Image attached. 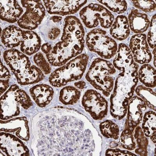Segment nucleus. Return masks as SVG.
I'll use <instances>...</instances> for the list:
<instances>
[{"label":"nucleus","mask_w":156,"mask_h":156,"mask_svg":"<svg viewBox=\"0 0 156 156\" xmlns=\"http://www.w3.org/2000/svg\"><path fill=\"white\" fill-rule=\"evenodd\" d=\"M17 85L11 86L1 97V119L6 120L17 116L20 114V104L15 90Z\"/></svg>","instance_id":"nucleus-14"},{"label":"nucleus","mask_w":156,"mask_h":156,"mask_svg":"<svg viewBox=\"0 0 156 156\" xmlns=\"http://www.w3.org/2000/svg\"><path fill=\"white\" fill-rule=\"evenodd\" d=\"M88 60L87 54H80L55 69L49 77L50 84L54 87H61L69 82L79 80L85 72Z\"/></svg>","instance_id":"nucleus-5"},{"label":"nucleus","mask_w":156,"mask_h":156,"mask_svg":"<svg viewBox=\"0 0 156 156\" xmlns=\"http://www.w3.org/2000/svg\"><path fill=\"white\" fill-rule=\"evenodd\" d=\"M150 29L147 33V41L149 46L152 48H155L156 45V16L152 18L150 23Z\"/></svg>","instance_id":"nucleus-33"},{"label":"nucleus","mask_w":156,"mask_h":156,"mask_svg":"<svg viewBox=\"0 0 156 156\" xmlns=\"http://www.w3.org/2000/svg\"><path fill=\"white\" fill-rule=\"evenodd\" d=\"M129 47L133 59L136 63L145 64L151 61L152 55L145 34L142 33L132 36Z\"/></svg>","instance_id":"nucleus-10"},{"label":"nucleus","mask_w":156,"mask_h":156,"mask_svg":"<svg viewBox=\"0 0 156 156\" xmlns=\"http://www.w3.org/2000/svg\"><path fill=\"white\" fill-rule=\"evenodd\" d=\"M44 2L50 14L65 16L76 13L87 1H44Z\"/></svg>","instance_id":"nucleus-11"},{"label":"nucleus","mask_w":156,"mask_h":156,"mask_svg":"<svg viewBox=\"0 0 156 156\" xmlns=\"http://www.w3.org/2000/svg\"><path fill=\"white\" fill-rule=\"evenodd\" d=\"M98 2L105 5L110 10L118 14L124 13L127 8L126 1H100Z\"/></svg>","instance_id":"nucleus-29"},{"label":"nucleus","mask_w":156,"mask_h":156,"mask_svg":"<svg viewBox=\"0 0 156 156\" xmlns=\"http://www.w3.org/2000/svg\"><path fill=\"white\" fill-rule=\"evenodd\" d=\"M86 42L90 51L96 53L104 59L112 58L118 51L116 42L102 29L90 30L86 37Z\"/></svg>","instance_id":"nucleus-6"},{"label":"nucleus","mask_w":156,"mask_h":156,"mask_svg":"<svg viewBox=\"0 0 156 156\" xmlns=\"http://www.w3.org/2000/svg\"><path fill=\"white\" fill-rule=\"evenodd\" d=\"M62 18L61 16H53L51 18V20H52L54 23H58L62 20Z\"/></svg>","instance_id":"nucleus-40"},{"label":"nucleus","mask_w":156,"mask_h":156,"mask_svg":"<svg viewBox=\"0 0 156 156\" xmlns=\"http://www.w3.org/2000/svg\"><path fill=\"white\" fill-rule=\"evenodd\" d=\"M1 153L4 155H29V149L18 138L9 133L1 132Z\"/></svg>","instance_id":"nucleus-12"},{"label":"nucleus","mask_w":156,"mask_h":156,"mask_svg":"<svg viewBox=\"0 0 156 156\" xmlns=\"http://www.w3.org/2000/svg\"><path fill=\"white\" fill-rule=\"evenodd\" d=\"M74 85L76 88L83 90L86 87V83L83 81H79L75 83Z\"/></svg>","instance_id":"nucleus-39"},{"label":"nucleus","mask_w":156,"mask_h":156,"mask_svg":"<svg viewBox=\"0 0 156 156\" xmlns=\"http://www.w3.org/2000/svg\"><path fill=\"white\" fill-rule=\"evenodd\" d=\"M135 129L134 136L138 147L135 150V152L140 156H146L147 153L148 140L140 126H137Z\"/></svg>","instance_id":"nucleus-26"},{"label":"nucleus","mask_w":156,"mask_h":156,"mask_svg":"<svg viewBox=\"0 0 156 156\" xmlns=\"http://www.w3.org/2000/svg\"><path fill=\"white\" fill-rule=\"evenodd\" d=\"M135 8L145 12H154L156 9V2L153 1H131Z\"/></svg>","instance_id":"nucleus-31"},{"label":"nucleus","mask_w":156,"mask_h":156,"mask_svg":"<svg viewBox=\"0 0 156 156\" xmlns=\"http://www.w3.org/2000/svg\"><path fill=\"white\" fill-rule=\"evenodd\" d=\"M115 69L109 61L100 58H96L86 75V80L94 88L108 97L115 85L114 75L116 72Z\"/></svg>","instance_id":"nucleus-4"},{"label":"nucleus","mask_w":156,"mask_h":156,"mask_svg":"<svg viewBox=\"0 0 156 156\" xmlns=\"http://www.w3.org/2000/svg\"><path fill=\"white\" fill-rule=\"evenodd\" d=\"M30 93L35 102L41 107H45L49 104L54 94L52 88L45 84L33 86L30 89Z\"/></svg>","instance_id":"nucleus-17"},{"label":"nucleus","mask_w":156,"mask_h":156,"mask_svg":"<svg viewBox=\"0 0 156 156\" xmlns=\"http://www.w3.org/2000/svg\"><path fill=\"white\" fill-rule=\"evenodd\" d=\"M1 122V131L12 132L22 140H27L29 137L28 122L25 118L20 117Z\"/></svg>","instance_id":"nucleus-15"},{"label":"nucleus","mask_w":156,"mask_h":156,"mask_svg":"<svg viewBox=\"0 0 156 156\" xmlns=\"http://www.w3.org/2000/svg\"><path fill=\"white\" fill-rule=\"evenodd\" d=\"M106 155L111 156H133V154L127 151L121 150L119 149H108L106 151Z\"/></svg>","instance_id":"nucleus-34"},{"label":"nucleus","mask_w":156,"mask_h":156,"mask_svg":"<svg viewBox=\"0 0 156 156\" xmlns=\"http://www.w3.org/2000/svg\"><path fill=\"white\" fill-rule=\"evenodd\" d=\"M17 88L16 93L19 104L24 109H28L33 105L30 98L24 90L20 88L18 86Z\"/></svg>","instance_id":"nucleus-32"},{"label":"nucleus","mask_w":156,"mask_h":156,"mask_svg":"<svg viewBox=\"0 0 156 156\" xmlns=\"http://www.w3.org/2000/svg\"><path fill=\"white\" fill-rule=\"evenodd\" d=\"M129 28L136 34H142L147 30L150 25V20L146 14L139 12L137 9H132L129 16Z\"/></svg>","instance_id":"nucleus-19"},{"label":"nucleus","mask_w":156,"mask_h":156,"mask_svg":"<svg viewBox=\"0 0 156 156\" xmlns=\"http://www.w3.org/2000/svg\"><path fill=\"white\" fill-rule=\"evenodd\" d=\"M23 30L15 26H10L3 30L1 41L7 48H14L20 45Z\"/></svg>","instance_id":"nucleus-20"},{"label":"nucleus","mask_w":156,"mask_h":156,"mask_svg":"<svg viewBox=\"0 0 156 156\" xmlns=\"http://www.w3.org/2000/svg\"><path fill=\"white\" fill-rule=\"evenodd\" d=\"M133 132L125 128L121 134L120 143L124 148L133 150L136 148V144L134 141Z\"/></svg>","instance_id":"nucleus-28"},{"label":"nucleus","mask_w":156,"mask_h":156,"mask_svg":"<svg viewBox=\"0 0 156 156\" xmlns=\"http://www.w3.org/2000/svg\"><path fill=\"white\" fill-rule=\"evenodd\" d=\"M113 64L121 73L115 80L111 97V113L114 118L122 119L126 115L128 104L138 82L139 65L134 62L126 44H120Z\"/></svg>","instance_id":"nucleus-1"},{"label":"nucleus","mask_w":156,"mask_h":156,"mask_svg":"<svg viewBox=\"0 0 156 156\" xmlns=\"http://www.w3.org/2000/svg\"><path fill=\"white\" fill-rule=\"evenodd\" d=\"M136 92L144 101L146 106L156 111V93L154 90L150 88L139 85L136 88Z\"/></svg>","instance_id":"nucleus-25"},{"label":"nucleus","mask_w":156,"mask_h":156,"mask_svg":"<svg viewBox=\"0 0 156 156\" xmlns=\"http://www.w3.org/2000/svg\"><path fill=\"white\" fill-rule=\"evenodd\" d=\"M52 47L51 44L49 43H46L43 44L41 47V50L46 55H47L51 52L52 50Z\"/></svg>","instance_id":"nucleus-38"},{"label":"nucleus","mask_w":156,"mask_h":156,"mask_svg":"<svg viewBox=\"0 0 156 156\" xmlns=\"http://www.w3.org/2000/svg\"><path fill=\"white\" fill-rule=\"evenodd\" d=\"M79 15L83 24L89 29L97 27L99 23L104 28H109L115 19L108 9L98 4H89L81 10Z\"/></svg>","instance_id":"nucleus-7"},{"label":"nucleus","mask_w":156,"mask_h":156,"mask_svg":"<svg viewBox=\"0 0 156 156\" xmlns=\"http://www.w3.org/2000/svg\"><path fill=\"white\" fill-rule=\"evenodd\" d=\"M23 39L21 43V51L26 55L36 53L41 47V40L38 35L31 30H23Z\"/></svg>","instance_id":"nucleus-18"},{"label":"nucleus","mask_w":156,"mask_h":156,"mask_svg":"<svg viewBox=\"0 0 156 156\" xmlns=\"http://www.w3.org/2000/svg\"><path fill=\"white\" fill-rule=\"evenodd\" d=\"M61 33L60 29L58 27L52 28L48 33V37L50 40H55L58 37Z\"/></svg>","instance_id":"nucleus-35"},{"label":"nucleus","mask_w":156,"mask_h":156,"mask_svg":"<svg viewBox=\"0 0 156 156\" xmlns=\"http://www.w3.org/2000/svg\"><path fill=\"white\" fill-rule=\"evenodd\" d=\"M3 58L20 84H34L44 79V73L41 69L32 65L28 57L22 51L10 49L4 52Z\"/></svg>","instance_id":"nucleus-3"},{"label":"nucleus","mask_w":156,"mask_h":156,"mask_svg":"<svg viewBox=\"0 0 156 156\" xmlns=\"http://www.w3.org/2000/svg\"><path fill=\"white\" fill-rule=\"evenodd\" d=\"M84 29L80 20L74 16L66 17L61 41L46 55L48 62L52 66H61L81 53L84 47Z\"/></svg>","instance_id":"nucleus-2"},{"label":"nucleus","mask_w":156,"mask_h":156,"mask_svg":"<svg viewBox=\"0 0 156 156\" xmlns=\"http://www.w3.org/2000/svg\"><path fill=\"white\" fill-rule=\"evenodd\" d=\"M110 29V34L114 38L122 41L127 38L130 34V29L127 18L119 15L114 21Z\"/></svg>","instance_id":"nucleus-21"},{"label":"nucleus","mask_w":156,"mask_h":156,"mask_svg":"<svg viewBox=\"0 0 156 156\" xmlns=\"http://www.w3.org/2000/svg\"><path fill=\"white\" fill-rule=\"evenodd\" d=\"M80 95V92L76 87L68 86L61 90L59 100L64 105H72L77 102Z\"/></svg>","instance_id":"nucleus-24"},{"label":"nucleus","mask_w":156,"mask_h":156,"mask_svg":"<svg viewBox=\"0 0 156 156\" xmlns=\"http://www.w3.org/2000/svg\"><path fill=\"white\" fill-rule=\"evenodd\" d=\"M145 103L140 98L135 96L129 100L128 104L127 116L125 128L133 131L141 122L143 112L146 109Z\"/></svg>","instance_id":"nucleus-13"},{"label":"nucleus","mask_w":156,"mask_h":156,"mask_svg":"<svg viewBox=\"0 0 156 156\" xmlns=\"http://www.w3.org/2000/svg\"><path fill=\"white\" fill-rule=\"evenodd\" d=\"M82 105L93 119L101 120L107 115L108 104L105 98L93 90H87L82 99Z\"/></svg>","instance_id":"nucleus-9"},{"label":"nucleus","mask_w":156,"mask_h":156,"mask_svg":"<svg viewBox=\"0 0 156 156\" xmlns=\"http://www.w3.org/2000/svg\"><path fill=\"white\" fill-rule=\"evenodd\" d=\"M155 112L149 111L146 112L143 118L142 129L146 137H150L152 141L156 143Z\"/></svg>","instance_id":"nucleus-23"},{"label":"nucleus","mask_w":156,"mask_h":156,"mask_svg":"<svg viewBox=\"0 0 156 156\" xmlns=\"http://www.w3.org/2000/svg\"><path fill=\"white\" fill-rule=\"evenodd\" d=\"M155 48H154V51H153V54H154V66H156V58H155Z\"/></svg>","instance_id":"nucleus-41"},{"label":"nucleus","mask_w":156,"mask_h":156,"mask_svg":"<svg viewBox=\"0 0 156 156\" xmlns=\"http://www.w3.org/2000/svg\"><path fill=\"white\" fill-rule=\"evenodd\" d=\"M11 77L10 73L8 68L2 64L1 63V79H8Z\"/></svg>","instance_id":"nucleus-36"},{"label":"nucleus","mask_w":156,"mask_h":156,"mask_svg":"<svg viewBox=\"0 0 156 156\" xmlns=\"http://www.w3.org/2000/svg\"><path fill=\"white\" fill-rule=\"evenodd\" d=\"M1 19L10 23L18 22L23 12L22 7L16 1H1Z\"/></svg>","instance_id":"nucleus-16"},{"label":"nucleus","mask_w":156,"mask_h":156,"mask_svg":"<svg viewBox=\"0 0 156 156\" xmlns=\"http://www.w3.org/2000/svg\"><path fill=\"white\" fill-rule=\"evenodd\" d=\"M22 5L26 11L17 22L22 29L33 30L41 23L45 15V9L41 1H22Z\"/></svg>","instance_id":"nucleus-8"},{"label":"nucleus","mask_w":156,"mask_h":156,"mask_svg":"<svg viewBox=\"0 0 156 156\" xmlns=\"http://www.w3.org/2000/svg\"><path fill=\"white\" fill-rule=\"evenodd\" d=\"M34 63L45 74H48L51 72V68L43 54L41 52L36 54L33 58Z\"/></svg>","instance_id":"nucleus-30"},{"label":"nucleus","mask_w":156,"mask_h":156,"mask_svg":"<svg viewBox=\"0 0 156 156\" xmlns=\"http://www.w3.org/2000/svg\"><path fill=\"white\" fill-rule=\"evenodd\" d=\"M9 87V79H1V93L2 94L5 92L6 91Z\"/></svg>","instance_id":"nucleus-37"},{"label":"nucleus","mask_w":156,"mask_h":156,"mask_svg":"<svg viewBox=\"0 0 156 156\" xmlns=\"http://www.w3.org/2000/svg\"><path fill=\"white\" fill-rule=\"evenodd\" d=\"M138 79L141 83L147 87L156 86V70L155 68L149 64H144L138 73Z\"/></svg>","instance_id":"nucleus-22"},{"label":"nucleus","mask_w":156,"mask_h":156,"mask_svg":"<svg viewBox=\"0 0 156 156\" xmlns=\"http://www.w3.org/2000/svg\"><path fill=\"white\" fill-rule=\"evenodd\" d=\"M100 129L101 134L107 138L117 139L119 138V127L111 120H106L100 124Z\"/></svg>","instance_id":"nucleus-27"}]
</instances>
